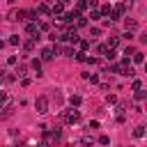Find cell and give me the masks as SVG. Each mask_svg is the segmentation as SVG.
Listing matches in <instances>:
<instances>
[{"mask_svg": "<svg viewBox=\"0 0 147 147\" xmlns=\"http://www.w3.org/2000/svg\"><path fill=\"white\" fill-rule=\"evenodd\" d=\"M67 124H76L78 119H80V113L76 110V108H71V110H62V115H60Z\"/></svg>", "mask_w": 147, "mask_h": 147, "instance_id": "cell-1", "label": "cell"}, {"mask_svg": "<svg viewBox=\"0 0 147 147\" xmlns=\"http://www.w3.org/2000/svg\"><path fill=\"white\" fill-rule=\"evenodd\" d=\"M34 108H37V113H39V115L48 113V96H37V101H34Z\"/></svg>", "mask_w": 147, "mask_h": 147, "instance_id": "cell-2", "label": "cell"}, {"mask_svg": "<svg viewBox=\"0 0 147 147\" xmlns=\"http://www.w3.org/2000/svg\"><path fill=\"white\" fill-rule=\"evenodd\" d=\"M51 14H53V16H62V14H64V7H62V2H55V5L51 7Z\"/></svg>", "mask_w": 147, "mask_h": 147, "instance_id": "cell-3", "label": "cell"}, {"mask_svg": "<svg viewBox=\"0 0 147 147\" xmlns=\"http://www.w3.org/2000/svg\"><path fill=\"white\" fill-rule=\"evenodd\" d=\"M25 32H28L30 37H32V34H37V32H39V28H37V23H34V21H30V23H28V28H25Z\"/></svg>", "mask_w": 147, "mask_h": 147, "instance_id": "cell-4", "label": "cell"}, {"mask_svg": "<svg viewBox=\"0 0 147 147\" xmlns=\"http://www.w3.org/2000/svg\"><path fill=\"white\" fill-rule=\"evenodd\" d=\"M41 60H44V62H51V60H53V51H51V48H44V51H41Z\"/></svg>", "mask_w": 147, "mask_h": 147, "instance_id": "cell-5", "label": "cell"}, {"mask_svg": "<svg viewBox=\"0 0 147 147\" xmlns=\"http://www.w3.org/2000/svg\"><path fill=\"white\" fill-rule=\"evenodd\" d=\"M80 101H83V99H80L78 94H71V96H69V103H71V108H78V106H80Z\"/></svg>", "mask_w": 147, "mask_h": 147, "instance_id": "cell-6", "label": "cell"}, {"mask_svg": "<svg viewBox=\"0 0 147 147\" xmlns=\"http://www.w3.org/2000/svg\"><path fill=\"white\" fill-rule=\"evenodd\" d=\"M11 113H14V103H9V106L5 108V113H0V119H7V117H11Z\"/></svg>", "mask_w": 147, "mask_h": 147, "instance_id": "cell-7", "label": "cell"}, {"mask_svg": "<svg viewBox=\"0 0 147 147\" xmlns=\"http://www.w3.org/2000/svg\"><path fill=\"white\" fill-rule=\"evenodd\" d=\"M25 18H30V21H37V18H39V11H37V9H28V11H25Z\"/></svg>", "mask_w": 147, "mask_h": 147, "instance_id": "cell-8", "label": "cell"}, {"mask_svg": "<svg viewBox=\"0 0 147 147\" xmlns=\"http://www.w3.org/2000/svg\"><path fill=\"white\" fill-rule=\"evenodd\" d=\"M131 57H133V62H136V64H140V62L145 60V53H140V51H136V53H133Z\"/></svg>", "mask_w": 147, "mask_h": 147, "instance_id": "cell-9", "label": "cell"}, {"mask_svg": "<svg viewBox=\"0 0 147 147\" xmlns=\"http://www.w3.org/2000/svg\"><path fill=\"white\" fill-rule=\"evenodd\" d=\"M32 69L37 71V76H41V60H32Z\"/></svg>", "mask_w": 147, "mask_h": 147, "instance_id": "cell-10", "label": "cell"}, {"mask_svg": "<svg viewBox=\"0 0 147 147\" xmlns=\"http://www.w3.org/2000/svg\"><path fill=\"white\" fill-rule=\"evenodd\" d=\"M85 9H87V0H80V2L76 5V11L80 14V11H85Z\"/></svg>", "mask_w": 147, "mask_h": 147, "instance_id": "cell-11", "label": "cell"}, {"mask_svg": "<svg viewBox=\"0 0 147 147\" xmlns=\"http://www.w3.org/2000/svg\"><path fill=\"white\" fill-rule=\"evenodd\" d=\"M110 11H113V7H110V5H103V7L99 9V14H103V16H110Z\"/></svg>", "mask_w": 147, "mask_h": 147, "instance_id": "cell-12", "label": "cell"}, {"mask_svg": "<svg viewBox=\"0 0 147 147\" xmlns=\"http://www.w3.org/2000/svg\"><path fill=\"white\" fill-rule=\"evenodd\" d=\"M136 28H138V23H136L133 18H126V30L131 32V30H136Z\"/></svg>", "mask_w": 147, "mask_h": 147, "instance_id": "cell-13", "label": "cell"}, {"mask_svg": "<svg viewBox=\"0 0 147 147\" xmlns=\"http://www.w3.org/2000/svg\"><path fill=\"white\" fill-rule=\"evenodd\" d=\"M7 44H11V46H18V44H21V37H18V34H11Z\"/></svg>", "mask_w": 147, "mask_h": 147, "instance_id": "cell-14", "label": "cell"}, {"mask_svg": "<svg viewBox=\"0 0 147 147\" xmlns=\"http://www.w3.org/2000/svg\"><path fill=\"white\" fill-rule=\"evenodd\" d=\"M133 136H136V138H142V136H145V126H136V129H133Z\"/></svg>", "mask_w": 147, "mask_h": 147, "instance_id": "cell-15", "label": "cell"}, {"mask_svg": "<svg viewBox=\"0 0 147 147\" xmlns=\"http://www.w3.org/2000/svg\"><path fill=\"white\" fill-rule=\"evenodd\" d=\"M37 11H39V14H51V7H48V5H39Z\"/></svg>", "mask_w": 147, "mask_h": 147, "instance_id": "cell-16", "label": "cell"}, {"mask_svg": "<svg viewBox=\"0 0 147 147\" xmlns=\"http://www.w3.org/2000/svg\"><path fill=\"white\" fill-rule=\"evenodd\" d=\"M117 44H119V39H117V37H113V39H108V44H106V46H108V48H115Z\"/></svg>", "mask_w": 147, "mask_h": 147, "instance_id": "cell-17", "label": "cell"}, {"mask_svg": "<svg viewBox=\"0 0 147 147\" xmlns=\"http://www.w3.org/2000/svg\"><path fill=\"white\" fill-rule=\"evenodd\" d=\"M76 60H78V62H85V60H87L85 51H78V53H76Z\"/></svg>", "mask_w": 147, "mask_h": 147, "instance_id": "cell-18", "label": "cell"}, {"mask_svg": "<svg viewBox=\"0 0 147 147\" xmlns=\"http://www.w3.org/2000/svg\"><path fill=\"white\" fill-rule=\"evenodd\" d=\"M25 11H28V9H18V11H16V21H23V18H25Z\"/></svg>", "mask_w": 147, "mask_h": 147, "instance_id": "cell-19", "label": "cell"}, {"mask_svg": "<svg viewBox=\"0 0 147 147\" xmlns=\"http://www.w3.org/2000/svg\"><path fill=\"white\" fill-rule=\"evenodd\" d=\"M23 48H25V51H32V48H34V41H32V39H28V41L23 44Z\"/></svg>", "mask_w": 147, "mask_h": 147, "instance_id": "cell-20", "label": "cell"}, {"mask_svg": "<svg viewBox=\"0 0 147 147\" xmlns=\"http://www.w3.org/2000/svg\"><path fill=\"white\" fill-rule=\"evenodd\" d=\"M78 46H80V51H87V48H90V41L83 39V41H78Z\"/></svg>", "mask_w": 147, "mask_h": 147, "instance_id": "cell-21", "label": "cell"}, {"mask_svg": "<svg viewBox=\"0 0 147 147\" xmlns=\"http://www.w3.org/2000/svg\"><path fill=\"white\" fill-rule=\"evenodd\" d=\"M60 53H64V55H74V48H71V46H62Z\"/></svg>", "mask_w": 147, "mask_h": 147, "instance_id": "cell-22", "label": "cell"}, {"mask_svg": "<svg viewBox=\"0 0 147 147\" xmlns=\"http://www.w3.org/2000/svg\"><path fill=\"white\" fill-rule=\"evenodd\" d=\"M133 53H136V48H133V46H126V48H124V55H126V57H129V55H133Z\"/></svg>", "mask_w": 147, "mask_h": 147, "instance_id": "cell-23", "label": "cell"}, {"mask_svg": "<svg viewBox=\"0 0 147 147\" xmlns=\"http://www.w3.org/2000/svg\"><path fill=\"white\" fill-rule=\"evenodd\" d=\"M106 57H108V60H115V57H117V53H115L113 48H108V53H106Z\"/></svg>", "mask_w": 147, "mask_h": 147, "instance_id": "cell-24", "label": "cell"}, {"mask_svg": "<svg viewBox=\"0 0 147 147\" xmlns=\"http://www.w3.org/2000/svg\"><path fill=\"white\" fill-rule=\"evenodd\" d=\"M7 64H18V57H16V55H9V57H7Z\"/></svg>", "mask_w": 147, "mask_h": 147, "instance_id": "cell-25", "label": "cell"}, {"mask_svg": "<svg viewBox=\"0 0 147 147\" xmlns=\"http://www.w3.org/2000/svg\"><path fill=\"white\" fill-rule=\"evenodd\" d=\"M25 71H28V69H25V64H18V69H16V74H18V76H25Z\"/></svg>", "mask_w": 147, "mask_h": 147, "instance_id": "cell-26", "label": "cell"}, {"mask_svg": "<svg viewBox=\"0 0 147 147\" xmlns=\"http://www.w3.org/2000/svg\"><path fill=\"white\" fill-rule=\"evenodd\" d=\"M131 87H133V92H138V90H142V83H140V80H133Z\"/></svg>", "mask_w": 147, "mask_h": 147, "instance_id": "cell-27", "label": "cell"}, {"mask_svg": "<svg viewBox=\"0 0 147 147\" xmlns=\"http://www.w3.org/2000/svg\"><path fill=\"white\" fill-rule=\"evenodd\" d=\"M80 142H83V145H85V147H90V145H92V142H94V140H92V138H90V136H85V138H83V140H80Z\"/></svg>", "mask_w": 147, "mask_h": 147, "instance_id": "cell-28", "label": "cell"}, {"mask_svg": "<svg viewBox=\"0 0 147 147\" xmlns=\"http://www.w3.org/2000/svg\"><path fill=\"white\" fill-rule=\"evenodd\" d=\"M76 21H78V28H85V25H87V18H80V16H78Z\"/></svg>", "mask_w": 147, "mask_h": 147, "instance_id": "cell-29", "label": "cell"}, {"mask_svg": "<svg viewBox=\"0 0 147 147\" xmlns=\"http://www.w3.org/2000/svg\"><path fill=\"white\" fill-rule=\"evenodd\" d=\"M145 96H147V94H145V92H142V90H138V92H136V99H138V101H142V99H145Z\"/></svg>", "mask_w": 147, "mask_h": 147, "instance_id": "cell-30", "label": "cell"}, {"mask_svg": "<svg viewBox=\"0 0 147 147\" xmlns=\"http://www.w3.org/2000/svg\"><path fill=\"white\" fill-rule=\"evenodd\" d=\"M99 142H101V145H110V138H108V136H101Z\"/></svg>", "mask_w": 147, "mask_h": 147, "instance_id": "cell-31", "label": "cell"}, {"mask_svg": "<svg viewBox=\"0 0 147 147\" xmlns=\"http://www.w3.org/2000/svg\"><path fill=\"white\" fill-rule=\"evenodd\" d=\"M96 51H99V53H101V55H106V53H108V46H103V44H101V46H99V48H96Z\"/></svg>", "mask_w": 147, "mask_h": 147, "instance_id": "cell-32", "label": "cell"}, {"mask_svg": "<svg viewBox=\"0 0 147 147\" xmlns=\"http://www.w3.org/2000/svg\"><path fill=\"white\" fill-rule=\"evenodd\" d=\"M106 101H108V103H115V101H117V96H115V94H108V96H106Z\"/></svg>", "mask_w": 147, "mask_h": 147, "instance_id": "cell-33", "label": "cell"}, {"mask_svg": "<svg viewBox=\"0 0 147 147\" xmlns=\"http://www.w3.org/2000/svg\"><path fill=\"white\" fill-rule=\"evenodd\" d=\"M99 16H101V14H99V11H96V9H94V11H92V14H90V18H92V21H96V18H99Z\"/></svg>", "mask_w": 147, "mask_h": 147, "instance_id": "cell-34", "label": "cell"}, {"mask_svg": "<svg viewBox=\"0 0 147 147\" xmlns=\"http://www.w3.org/2000/svg\"><path fill=\"white\" fill-rule=\"evenodd\" d=\"M101 34V28H92V37H99Z\"/></svg>", "mask_w": 147, "mask_h": 147, "instance_id": "cell-35", "label": "cell"}, {"mask_svg": "<svg viewBox=\"0 0 147 147\" xmlns=\"http://www.w3.org/2000/svg\"><path fill=\"white\" fill-rule=\"evenodd\" d=\"M5 99H7V94H5L2 90H0V101H5Z\"/></svg>", "mask_w": 147, "mask_h": 147, "instance_id": "cell-36", "label": "cell"}, {"mask_svg": "<svg viewBox=\"0 0 147 147\" xmlns=\"http://www.w3.org/2000/svg\"><path fill=\"white\" fill-rule=\"evenodd\" d=\"M37 147H51V145H48V142H46V140H44V142H39V145H37Z\"/></svg>", "mask_w": 147, "mask_h": 147, "instance_id": "cell-37", "label": "cell"}, {"mask_svg": "<svg viewBox=\"0 0 147 147\" xmlns=\"http://www.w3.org/2000/svg\"><path fill=\"white\" fill-rule=\"evenodd\" d=\"M0 48H5V41H2V39H0Z\"/></svg>", "mask_w": 147, "mask_h": 147, "instance_id": "cell-38", "label": "cell"}, {"mask_svg": "<svg viewBox=\"0 0 147 147\" xmlns=\"http://www.w3.org/2000/svg\"><path fill=\"white\" fill-rule=\"evenodd\" d=\"M7 2H9V5H14V2H16V0H7Z\"/></svg>", "mask_w": 147, "mask_h": 147, "instance_id": "cell-39", "label": "cell"}, {"mask_svg": "<svg viewBox=\"0 0 147 147\" xmlns=\"http://www.w3.org/2000/svg\"><path fill=\"white\" fill-rule=\"evenodd\" d=\"M57 2H62V5H64V2H67V0H57Z\"/></svg>", "mask_w": 147, "mask_h": 147, "instance_id": "cell-40", "label": "cell"}]
</instances>
